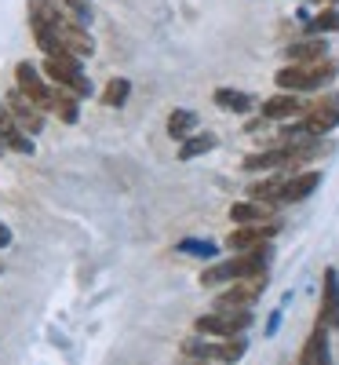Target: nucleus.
Returning a JSON list of instances; mask_svg holds the SVG:
<instances>
[{
    "label": "nucleus",
    "mask_w": 339,
    "mask_h": 365,
    "mask_svg": "<svg viewBox=\"0 0 339 365\" xmlns=\"http://www.w3.org/2000/svg\"><path fill=\"white\" fill-rule=\"evenodd\" d=\"M29 29L37 37V48L55 58V55H77L88 58L95 51V41H91L88 26L77 22L58 0H29Z\"/></svg>",
    "instance_id": "1"
},
{
    "label": "nucleus",
    "mask_w": 339,
    "mask_h": 365,
    "mask_svg": "<svg viewBox=\"0 0 339 365\" xmlns=\"http://www.w3.org/2000/svg\"><path fill=\"white\" fill-rule=\"evenodd\" d=\"M270 245H259L252 252H234L230 259L212 263L208 270H201V285H230V282H244V278H266L270 274Z\"/></svg>",
    "instance_id": "2"
},
{
    "label": "nucleus",
    "mask_w": 339,
    "mask_h": 365,
    "mask_svg": "<svg viewBox=\"0 0 339 365\" xmlns=\"http://www.w3.org/2000/svg\"><path fill=\"white\" fill-rule=\"evenodd\" d=\"M182 358L190 361H219V365H234L244 358V351H249V340L241 336H226V340H212V336H201V332H194V336H187L179 344Z\"/></svg>",
    "instance_id": "3"
},
{
    "label": "nucleus",
    "mask_w": 339,
    "mask_h": 365,
    "mask_svg": "<svg viewBox=\"0 0 339 365\" xmlns=\"http://www.w3.org/2000/svg\"><path fill=\"white\" fill-rule=\"evenodd\" d=\"M335 73H339V66L332 63V58H318V63H288V66H281L277 70V88L281 91H318V88H325L328 81H335Z\"/></svg>",
    "instance_id": "4"
},
{
    "label": "nucleus",
    "mask_w": 339,
    "mask_h": 365,
    "mask_svg": "<svg viewBox=\"0 0 339 365\" xmlns=\"http://www.w3.org/2000/svg\"><path fill=\"white\" fill-rule=\"evenodd\" d=\"M252 325V311H208L194 318V332L212 340H226V336H241Z\"/></svg>",
    "instance_id": "5"
},
{
    "label": "nucleus",
    "mask_w": 339,
    "mask_h": 365,
    "mask_svg": "<svg viewBox=\"0 0 339 365\" xmlns=\"http://www.w3.org/2000/svg\"><path fill=\"white\" fill-rule=\"evenodd\" d=\"M44 77L51 81V84H58V88H66V91H73L77 99H84V96H91V81H84V70H80V58L77 55H55V58H48L44 63Z\"/></svg>",
    "instance_id": "6"
},
{
    "label": "nucleus",
    "mask_w": 339,
    "mask_h": 365,
    "mask_svg": "<svg viewBox=\"0 0 339 365\" xmlns=\"http://www.w3.org/2000/svg\"><path fill=\"white\" fill-rule=\"evenodd\" d=\"M281 220H270V223H241V227H234L230 230V237H226V249L230 252H252V249H259V245H270V241L281 234Z\"/></svg>",
    "instance_id": "7"
},
{
    "label": "nucleus",
    "mask_w": 339,
    "mask_h": 365,
    "mask_svg": "<svg viewBox=\"0 0 339 365\" xmlns=\"http://www.w3.org/2000/svg\"><path fill=\"white\" fill-rule=\"evenodd\" d=\"M15 88L29 103H37L44 113H51V99H55V84L41 77V70L33 63H19L15 66Z\"/></svg>",
    "instance_id": "8"
},
{
    "label": "nucleus",
    "mask_w": 339,
    "mask_h": 365,
    "mask_svg": "<svg viewBox=\"0 0 339 365\" xmlns=\"http://www.w3.org/2000/svg\"><path fill=\"white\" fill-rule=\"evenodd\" d=\"M266 278H244V282H230V289H223L215 296V311H252L256 299L263 296Z\"/></svg>",
    "instance_id": "9"
},
{
    "label": "nucleus",
    "mask_w": 339,
    "mask_h": 365,
    "mask_svg": "<svg viewBox=\"0 0 339 365\" xmlns=\"http://www.w3.org/2000/svg\"><path fill=\"white\" fill-rule=\"evenodd\" d=\"M303 125L311 135H328L332 128H339V91H332V96H321L318 103H311L303 110Z\"/></svg>",
    "instance_id": "10"
},
{
    "label": "nucleus",
    "mask_w": 339,
    "mask_h": 365,
    "mask_svg": "<svg viewBox=\"0 0 339 365\" xmlns=\"http://www.w3.org/2000/svg\"><path fill=\"white\" fill-rule=\"evenodd\" d=\"M318 322L325 329H339V270L335 267H325V274H321V311H318Z\"/></svg>",
    "instance_id": "11"
},
{
    "label": "nucleus",
    "mask_w": 339,
    "mask_h": 365,
    "mask_svg": "<svg viewBox=\"0 0 339 365\" xmlns=\"http://www.w3.org/2000/svg\"><path fill=\"white\" fill-rule=\"evenodd\" d=\"M318 187H321V172H318V168L292 172V175L285 179V187H281V197H277V205H299V201L311 197Z\"/></svg>",
    "instance_id": "12"
},
{
    "label": "nucleus",
    "mask_w": 339,
    "mask_h": 365,
    "mask_svg": "<svg viewBox=\"0 0 339 365\" xmlns=\"http://www.w3.org/2000/svg\"><path fill=\"white\" fill-rule=\"evenodd\" d=\"M8 110H11V117L22 125L26 135H41V132H44V110H41L37 103H29L19 88L8 96Z\"/></svg>",
    "instance_id": "13"
},
{
    "label": "nucleus",
    "mask_w": 339,
    "mask_h": 365,
    "mask_svg": "<svg viewBox=\"0 0 339 365\" xmlns=\"http://www.w3.org/2000/svg\"><path fill=\"white\" fill-rule=\"evenodd\" d=\"M328 332H332V329H325V325L318 322L314 332L306 336V344H303L296 365H335V361H332V351H328Z\"/></svg>",
    "instance_id": "14"
},
{
    "label": "nucleus",
    "mask_w": 339,
    "mask_h": 365,
    "mask_svg": "<svg viewBox=\"0 0 339 365\" xmlns=\"http://www.w3.org/2000/svg\"><path fill=\"white\" fill-rule=\"evenodd\" d=\"M0 143H4L8 150H15V154H33V139H29L22 132V125L11 117L8 103H0Z\"/></svg>",
    "instance_id": "15"
},
{
    "label": "nucleus",
    "mask_w": 339,
    "mask_h": 365,
    "mask_svg": "<svg viewBox=\"0 0 339 365\" xmlns=\"http://www.w3.org/2000/svg\"><path fill=\"white\" fill-rule=\"evenodd\" d=\"M303 99H299V91H277V96H270L263 103V117L266 120H292V117H303Z\"/></svg>",
    "instance_id": "16"
},
{
    "label": "nucleus",
    "mask_w": 339,
    "mask_h": 365,
    "mask_svg": "<svg viewBox=\"0 0 339 365\" xmlns=\"http://www.w3.org/2000/svg\"><path fill=\"white\" fill-rule=\"evenodd\" d=\"M230 220H234V227H241V223H270L277 216H273V205L270 201L249 197V201H234L230 205Z\"/></svg>",
    "instance_id": "17"
},
{
    "label": "nucleus",
    "mask_w": 339,
    "mask_h": 365,
    "mask_svg": "<svg viewBox=\"0 0 339 365\" xmlns=\"http://www.w3.org/2000/svg\"><path fill=\"white\" fill-rule=\"evenodd\" d=\"M288 63H318V58H328V44L325 37H311V41H292L281 51Z\"/></svg>",
    "instance_id": "18"
},
{
    "label": "nucleus",
    "mask_w": 339,
    "mask_h": 365,
    "mask_svg": "<svg viewBox=\"0 0 339 365\" xmlns=\"http://www.w3.org/2000/svg\"><path fill=\"white\" fill-rule=\"evenodd\" d=\"M215 106H219V110H226V113H252V96H249V91H237V88H219V91H215Z\"/></svg>",
    "instance_id": "19"
},
{
    "label": "nucleus",
    "mask_w": 339,
    "mask_h": 365,
    "mask_svg": "<svg viewBox=\"0 0 339 365\" xmlns=\"http://www.w3.org/2000/svg\"><path fill=\"white\" fill-rule=\"evenodd\" d=\"M51 113L63 120V125H77V120H80V106H77V96H73V91H66V88H58V84H55Z\"/></svg>",
    "instance_id": "20"
},
{
    "label": "nucleus",
    "mask_w": 339,
    "mask_h": 365,
    "mask_svg": "<svg viewBox=\"0 0 339 365\" xmlns=\"http://www.w3.org/2000/svg\"><path fill=\"white\" fill-rule=\"evenodd\" d=\"M215 146H219V139H215L212 132H194L190 139H182V143H179V158H182V161H194V158L212 154Z\"/></svg>",
    "instance_id": "21"
},
{
    "label": "nucleus",
    "mask_w": 339,
    "mask_h": 365,
    "mask_svg": "<svg viewBox=\"0 0 339 365\" xmlns=\"http://www.w3.org/2000/svg\"><path fill=\"white\" fill-rule=\"evenodd\" d=\"M285 172H270L266 179H259V182H252L249 187V197H256V201H270V205H277V197H281V187H285Z\"/></svg>",
    "instance_id": "22"
},
{
    "label": "nucleus",
    "mask_w": 339,
    "mask_h": 365,
    "mask_svg": "<svg viewBox=\"0 0 339 365\" xmlns=\"http://www.w3.org/2000/svg\"><path fill=\"white\" fill-rule=\"evenodd\" d=\"M165 128H168V135H172L175 143L190 139V135H194V128H197V113H194V110H172Z\"/></svg>",
    "instance_id": "23"
},
{
    "label": "nucleus",
    "mask_w": 339,
    "mask_h": 365,
    "mask_svg": "<svg viewBox=\"0 0 339 365\" xmlns=\"http://www.w3.org/2000/svg\"><path fill=\"white\" fill-rule=\"evenodd\" d=\"M179 256H197V259H215L219 256V245L215 241H204V237H182L175 245Z\"/></svg>",
    "instance_id": "24"
},
{
    "label": "nucleus",
    "mask_w": 339,
    "mask_h": 365,
    "mask_svg": "<svg viewBox=\"0 0 339 365\" xmlns=\"http://www.w3.org/2000/svg\"><path fill=\"white\" fill-rule=\"evenodd\" d=\"M311 37H325V34H339V8H321L311 22H306Z\"/></svg>",
    "instance_id": "25"
},
{
    "label": "nucleus",
    "mask_w": 339,
    "mask_h": 365,
    "mask_svg": "<svg viewBox=\"0 0 339 365\" xmlns=\"http://www.w3.org/2000/svg\"><path fill=\"white\" fill-rule=\"evenodd\" d=\"M128 96H132V81H128V77H113V81L106 84V91H103V106L120 110V106L128 103Z\"/></svg>",
    "instance_id": "26"
},
{
    "label": "nucleus",
    "mask_w": 339,
    "mask_h": 365,
    "mask_svg": "<svg viewBox=\"0 0 339 365\" xmlns=\"http://www.w3.org/2000/svg\"><path fill=\"white\" fill-rule=\"evenodd\" d=\"M58 4H63L77 22H84V26L91 22V4H88V0H58Z\"/></svg>",
    "instance_id": "27"
},
{
    "label": "nucleus",
    "mask_w": 339,
    "mask_h": 365,
    "mask_svg": "<svg viewBox=\"0 0 339 365\" xmlns=\"http://www.w3.org/2000/svg\"><path fill=\"white\" fill-rule=\"evenodd\" d=\"M277 329H281V311H273V314H270V322H266V336H273Z\"/></svg>",
    "instance_id": "28"
},
{
    "label": "nucleus",
    "mask_w": 339,
    "mask_h": 365,
    "mask_svg": "<svg viewBox=\"0 0 339 365\" xmlns=\"http://www.w3.org/2000/svg\"><path fill=\"white\" fill-rule=\"evenodd\" d=\"M8 245H11V230L0 223V249H8Z\"/></svg>",
    "instance_id": "29"
},
{
    "label": "nucleus",
    "mask_w": 339,
    "mask_h": 365,
    "mask_svg": "<svg viewBox=\"0 0 339 365\" xmlns=\"http://www.w3.org/2000/svg\"><path fill=\"white\" fill-rule=\"evenodd\" d=\"M0 154H4V143H0Z\"/></svg>",
    "instance_id": "30"
}]
</instances>
